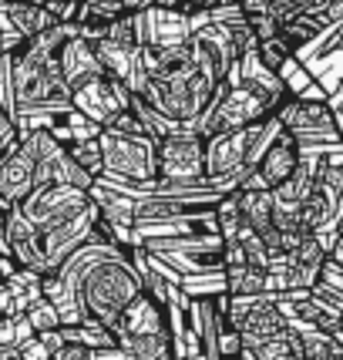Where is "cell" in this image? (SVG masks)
<instances>
[{
    "label": "cell",
    "mask_w": 343,
    "mask_h": 360,
    "mask_svg": "<svg viewBox=\"0 0 343 360\" xmlns=\"http://www.w3.org/2000/svg\"><path fill=\"white\" fill-rule=\"evenodd\" d=\"M141 293V280L135 263L128 259L125 252H115V256H105L101 263H94L88 269V276L81 283V300H84V310L88 316L101 320L105 327H115L118 314L125 310L131 297Z\"/></svg>",
    "instance_id": "6da1fadb"
},
{
    "label": "cell",
    "mask_w": 343,
    "mask_h": 360,
    "mask_svg": "<svg viewBox=\"0 0 343 360\" xmlns=\"http://www.w3.org/2000/svg\"><path fill=\"white\" fill-rule=\"evenodd\" d=\"M280 118L283 131H290L297 139L299 152L303 148H320V152H330V148H340L343 135L340 125H337V111L327 98H299V94H286L283 105L273 111Z\"/></svg>",
    "instance_id": "7a4b0ae2"
},
{
    "label": "cell",
    "mask_w": 343,
    "mask_h": 360,
    "mask_svg": "<svg viewBox=\"0 0 343 360\" xmlns=\"http://www.w3.org/2000/svg\"><path fill=\"white\" fill-rule=\"evenodd\" d=\"M98 145H101V172L111 179H125V182H145L158 175V145L152 135H131V131H118V128H101L98 131Z\"/></svg>",
    "instance_id": "3957f363"
},
{
    "label": "cell",
    "mask_w": 343,
    "mask_h": 360,
    "mask_svg": "<svg viewBox=\"0 0 343 360\" xmlns=\"http://www.w3.org/2000/svg\"><path fill=\"white\" fill-rule=\"evenodd\" d=\"M138 14V41L141 47H175L186 44L192 34L199 31L202 24L212 20L209 7H145L135 11Z\"/></svg>",
    "instance_id": "277c9868"
},
{
    "label": "cell",
    "mask_w": 343,
    "mask_h": 360,
    "mask_svg": "<svg viewBox=\"0 0 343 360\" xmlns=\"http://www.w3.org/2000/svg\"><path fill=\"white\" fill-rule=\"evenodd\" d=\"M141 246L162 256L165 263H172L182 276L186 273H205V269H222V233L165 236V239H148Z\"/></svg>",
    "instance_id": "5b68a950"
},
{
    "label": "cell",
    "mask_w": 343,
    "mask_h": 360,
    "mask_svg": "<svg viewBox=\"0 0 343 360\" xmlns=\"http://www.w3.org/2000/svg\"><path fill=\"white\" fill-rule=\"evenodd\" d=\"M88 202H91L88 188L67 186V182H44V186H34L17 205L24 209V216H27L37 229H47V226H54V222L75 216V212L84 209Z\"/></svg>",
    "instance_id": "8992f818"
},
{
    "label": "cell",
    "mask_w": 343,
    "mask_h": 360,
    "mask_svg": "<svg viewBox=\"0 0 343 360\" xmlns=\"http://www.w3.org/2000/svg\"><path fill=\"white\" fill-rule=\"evenodd\" d=\"M131 88L122 84L118 78H111V75H94V78L81 81L71 88V108H78L81 115H88L91 122L105 128L111 125V118L118 115V111H125L131 105Z\"/></svg>",
    "instance_id": "52a82bcc"
},
{
    "label": "cell",
    "mask_w": 343,
    "mask_h": 360,
    "mask_svg": "<svg viewBox=\"0 0 343 360\" xmlns=\"http://www.w3.org/2000/svg\"><path fill=\"white\" fill-rule=\"evenodd\" d=\"M158 145V175L162 179H179L192 182L205 175L202 162V135L195 128H179L155 141Z\"/></svg>",
    "instance_id": "ba28073f"
},
{
    "label": "cell",
    "mask_w": 343,
    "mask_h": 360,
    "mask_svg": "<svg viewBox=\"0 0 343 360\" xmlns=\"http://www.w3.org/2000/svg\"><path fill=\"white\" fill-rule=\"evenodd\" d=\"M246 148H250V125L216 131L202 139V162L209 179H235L242 186V179L250 175L246 165Z\"/></svg>",
    "instance_id": "9c48e42d"
},
{
    "label": "cell",
    "mask_w": 343,
    "mask_h": 360,
    "mask_svg": "<svg viewBox=\"0 0 343 360\" xmlns=\"http://www.w3.org/2000/svg\"><path fill=\"white\" fill-rule=\"evenodd\" d=\"M94 219H98V205H94V199H91V202L84 205V209H78L75 216H67V219L41 229V252H44L47 269H58L64 259L91 236Z\"/></svg>",
    "instance_id": "30bf717a"
},
{
    "label": "cell",
    "mask_w": 343,
    "mask_h": 360,
    "mask_svg": "<svg viewBox=\"0 0 343 360\" xmlns=\"http://www.w3.org/2000/svg\"><path fill=\"white\" fill-rule=\"evenodd\" d=\"M299 165V145L297 139L290 135V131H276V139L266 145V152L256 158V165L250 169V175L242 179V186L239 188H273L280 186L283 179H290L293 169Z\"/></svg>",
    "instance_id": "8fae6325"
},
{
    "label": "cell",
    "mask_w": 343,
    "mask_h": 360,
    "mask_svg": "<svg viewBox=\"0 0 343 360\" xmlns=\"http://www.w3.org/2000/svg\"><path fill=\"white\" fill-rule=\"evenodd\" d=\"M188 47H192V58H195V68L205 71L209 78L222 81L229 75L233 68L235 54H233V44H229V31L222 20H209L202 24L199 31L188 37Z\"/></svg>",
    "instance_id": "7c38bea8"
},
{
    "label": "cell",
    "mask_w": 343,
    "mask_h": 360,
    "mask_svg": "<svg viewBox=\"0 0 343 360\" xmlns=\"http://www.w3.org/2000/svg\"><path fill=\"white\" fill-rule=\"evenodd\" d=\"M4 239H7V252L17 259V266H27L34 273H51L41 252V229L34 226L20 205H11L4 212Z\"/></svg>",
    "instance_id": "4fadbf2b"
},
{
    "label": "cell",
    "mask_w": 343,
    "mask_h": 360,
    "mask_svg": "<svg viewBox=\"0 0 343 360\" xmlns=\"http://www.w3.org/2000/svg\"><path fill=\"white\" fill-rule=\"evenodd\" d=\"M94 54L101 61V71L118 78L122 84H128L131 91L138 94L145 88V68H141V44H115L108 37L91 41Z\"/></svg>",
    "instance_id": "5bb4252c"
},
{
    "label": "cell",
    "mask_w": 343,
    "mask_h": 360,
    "mask_svg": "<svg viewBox=\"0 0 343 360\" xmlns=\"http://www.w3.org/2000/svg\"><path fill=\"white\" fill-rule=\"evenodd\" d=\"M165 307V323H169V340H172V357L179 360H199L202 357V344H199V333L188 320V297L172 286L169 300L162 303Z\"/></svg>",
    "instance_id": "9a60e30c"
},
{
    "label": "cell",
    "mask_w": 343,
    "mask_h": 360,
    "mask_svg": "<svg viewBox=\"0 0 343 360\" xmlns=\"http://www.w3.org/2000/svg\"><path fill=\"white\" fill-rule=\"evenodd\" d=\"M58 68H61L67 88H75V84H81V81L94 78V75H105V71H101V61H98V54H94V47H91V41H84L78 31L67 34L61 44H58Z\"/></svg>",
    "instance_id": "2e32d148"
},
{
    "label": "cell",
    "mask_w": 343,
    "mask_h": 360,
    "mask_svg": "<svg viewBox=\"0 0 343 360\" xmlns=\"http://www.w3.org/2000/svg\"><path fill=\"white\" fill-rule=\"evenodd\" d=\"M34 188V155L17 141L7 155H0V199L20 202Z\"/></svg>",
    "instance_id": "e0dca14e"
},
{
    "label": "cell",
    "mask_w": 343,
    "mask_h": 360,
    "mask_svg": "<svg viewBox=\"0 0 343 360\" xmlns=\"http://www.w3.org/2000/svg\"><path fill=\"white\" fill-rule=\"evenodd\" d=\"M111 330H115V333H169L165 307L141 290L138 297H131V303L118 314V320H115Z\"/></svg>",
    "instance_id": "ac0fdd59"
},
{
    "label": "cell",
    "mask_w": 343,
    "mask_h": 360,
    "mask_svg": "<svg viewBox=\"0 0 343 360\" xmlns=\"http://www.w3.org/2000/svg\"><path fill=\"white\" fill-rule=\"evenodd\" d=\"M188 320H192V327L199 333L202 357L216 360L219 357V330L226 323V310H222L212 297H188Z\"/></svg>",
    "instance_id": "d6986e66"
},
{
    "label": "cell",
    "mask_w": 343,
    "mask_h": 360,
    "mask_svg": "<svg viewBox=\"0 0 343 360\" xmlns=\"http://www.w3.org/2000/svg\"><path fill=\"white\" fill-rule=\"evenodd\" d=\"M235 199H239V212H242V222L252 226L259 236L273 233V192L269 188H235Z\"/></svg>",
    "instance_id": "ffe728a7"
},
{
    "label": "cell",
    "mask_w": 343,
    "mask_h": 360,
    "mask_svg": "<svg viewBox=\"0 0 343 360\" xmlns=\"http://www.w3.org/2000/svg\"><path fill=\"white\" fill-rule=\"evenodd\" d=\"M115 344L131 360H172L169 333H115Z\"/></svg>",
    "instance_id": "44dd1931"
},
{
    "label": "cell",
    "mask_w": 343,
    "mask_h": 360,
    "mask_svg": "<svg viewBox=\"0 0 343 360\" xmlns=\"http://www.w3.org/2000/svg\"><path fill=\"white\" fill-rule=\"evenodd\" d=\"M4 4H7V14L14 20V27L24 37H34V34H41L58 24V17L51 14L47 4H34V0H4Z\"/></svg>",
    "instance_id": "7402d4cb"
},
{
    "label": "cell",
    "mask_w": 343,
    "mask_h": 360,
    "mask_svg": "<svg viewBox=\"0 0 343 360\" xmlns=\"http://www.w3.org/2000/svg\"><path fill=\"white\" fill-rule=\"evenodd\" d=\"M41 276L44 273H34L27 266H17L11 276H7V290H11V314H24L27 307H31L37 297H44L41 293Z\"/></svg>",
    "instance_id": "603a6c76"
},
{
    "label": "cell",
    "mask_w": 343,
    "mask_h": 360,
    "mask_svg": "<svg viewBox=\"0 0 343 360\" xmlns=\"http://www.w3.org/2000/svg\"><path fill=\"white\" fill-rule=\"evenodd\" d=\"M128 108L135 111V118L141 122V128H145V135H152V139H162V135H169V131H179V128H192V125H182V122H175V118H169L165 111H158L155 105H148L141 94H131V105Z\"/></svg>",
    "instance_id": "cb8c5ba5"
},
{
    "label": "cell",
    "mask_w": 343,
    "mask_h": 360,
    "mask_svg": "<svg viewBox=\"0 0 343 360\" xmlns=\"http://www.w3.org/2000/svg\"><path fill=\"white\" fill-rule=\"evenodd\" d=\"M299 337V350H303V360H323V357H343V340L337 333H327L320 327H310L297 333Z\"/></svg>",
    "instance_id": "d4e9b609"
},
{
    "label": "cell",
    "mask_w": 343,
    "mask_h": 360,
    "mask_svg": "<svg viewBox=\"0 0 343 360\" xmlns=\"http://www.w3.org/2000/svg\"><path fill=\"white\" fill-rule=\"evenodd\" d=\"M226 290H229L233 297L263 293L266 290V269L252 266V263H235V266H226Z\"/></svg>",
    "instance_id": "484cf974"
},
{
    "label": "cell",
    "mask_w": 343,
    "mask_h": 360,
    "mask_svg": "<svg viewBox=\"0 0 343 360\" xmlns=\"http://www.w3.org/2000/svg\"><path fill=\"white\" fill-rule=\"evenodd\" d=\"M179 290L186 297H219V293H229L226 290V266L222 269H205V273H186Z\"/></svg>",
    "instance_id": "4316f807"
},
{
    "label": "cell",
    "mask_w": 343,
    "mask_h": 360,
    "mask_svg": "<svg viewBox=\"0 0 343 360\" xmlns=\"http://www.w3.org/2000/svg\"><path fill=\"white\" fill-rule=\"evenodd\" d=\"M118 14H125V0H81L78 4V24H108Z\"/></svg>",
    "instance_id": "83f0119b"
},
{
    "label": "cell",
    "mask_w": 343,
    "mask_h": 360,
    "mask_svg": "<svg viewBox=\"0 0 343 360\" xmlns=\"http://www.w3.org/2000/svg\"><path fill=\"white\" fill-rule=\"evenodd\" d=\"M67 155L75 158L84 172H91L94 179H98V172H101V145H98V135H94V139L71 141V145H67Z\"/></svg>",
    "instance_id": "f1b7e54d"
},
{
    "label": "cell",
    "mask_w": 343,
    "mask_h": 360,
    "mask_svg": "<svg viewBox=\"0 0 343 360\" xmlns=\"http://www.w3.org/2000/svg\"><path fill=\"white\" fill-rule=\"evenodd\" d=\"M256 54H259V61L266 64V68H280L290 54H293V47H290V41L283 37V34H273V37H266V41H256Z\"/></svg>",
    "instance_id": "f546056e"
},
{
    "label": "cell",
    "mask_w": 343,
    "mask_h": 360,
    "mask_svg": "<svg viewBox=\"0 0 343 360\" xmlns=\"http://www.w3.org/2000/svg\"><path fill=\"white\" fill-rule=\"evenodd\" d=\"M24 314H27V320H31V327L37 330V333H41V330H54V327H61V316H58V310H54V303H51L47 297H37V300L31 303V307L24 310Z\"/></svg>",
    "instance_id": "4dcf8cb0"
},
{
    "label": "cell",
    "mask_w": 343,
    "mask_h": 360,
    "mask_svg": "<svg viewBox=\"0 0 343 360\" xmlns=\"http://www.w3.org/2000/svg\"><path fill=\"white\" fill-rule=\"evenodd\" d=\"M14 51H0V105L14 115Z\"/></svg>",
    "instance_id": "1f68e13d"
},
{
    "label": "cell",
    "mask_w": 343,
    "mask_h": 360,
    "mask_svg": "<svg viewBox=\"0 0 343 360\" xmlns=\"http://www.w3.org/2000/svg\"><path fill=\"white\" fill-rule=\"evenodd\" d=\"M246 20H250V27H252V34H256V41H266V37L280 34V20L269 14V11H263V14H246Z\"/></svg>",
    "instance_id": "d6a6232c"
},
{
    "label": "cell",
    "mask_w": 343,
    "mask_h": 360,
    "mask_svg": "<svg viewBox=\"0 0 343 360\" xmlns=\"http://www.w3.org/2000/svg\"><path fill=\"white\" fill-rule=\"evenodd\" d=\"M239 350H242L239 330L226 320V323H222V330H219V357H239Z\"/></svg>",
    "instance_id": "836d02e7"
},
{
    "label": "cell",
    "mask_w": 343,
    "mask_h": 360,
    "mask_svg": "<svg viewBox=\"0 0 343 360\" xmlns=\"http://www.w3.org/2000/svg\"><path fill=\"white\" fill-rule=\"evenodd\" d=\"M17 122H14V115L0 105V155H7L11 148L17 145Z\"/></svg>",
    "instance_id": "e575fe53"
},
{
    "label": "cell",
    "mask_w": 343,
    "mask_h": 360,
    "mask_svg": "<svg viewBox=\"0 0 343 360\" xmlns=\"http://www.w3.org/2000/svg\"><path fill=\"white\" fill-rule=\"evenodd\" d=\"M17 357L20 360H51V350H47V344L34 333L31 340H24V344L17 347Z\"/></svg>",
    "instance_id": "d590c367"
},
{
    "label": "cell",
    "mask_w": 343,
    "mask_h": 360,
    "mask_svg": "<svg viewBox=\"0 0 343 360\" xmlns=\"http://www.w3.org/2000/svg\"><path fill=\"white\" fill-rule=\"evenodd\" d=\"M51 360H91V347L78 344V340H64V344L51 354Z\"/></svg>",
    "instance_id": "8d00e7d4"
},
{
    "label": "cell",
    "mask_w": 343,
    "mask_h": 360,
    "mask_svg": "<svg viewBox=\"0 0 343 360\" xmlns=\"http://www.w3.org/2000/svg\"><path fill=\"white\" fill-rule=\"evenodd\" d=\"M37 337H41V340H44V344H47V350H51V354H54V350H58V347L64 344V337H61V327H54V330H41Z\"/></svg>",
    "instance_id": "74e56055"
},
{
    "label": "cell",
    "mask_w": 343,
    "mask_h": 360,
    "mask_svg": "<svg viewBox=\"0 0 343 360\" xmlns=\"http://www.w3.org/2000/svg\"><path fill=\"white\" fill-rule=\"evenodd\" d=\"M235 4L242 7V14H263V11H269L273 0H235Z\"/></svg>",
    "instance_id": "f35d334b"
},
{
    "label": "cell",
    "mask_w": 343,
    "mask_h": 360,
    "mask_svg": "<svg viewBox=\"0 0 343 360\" xmlns=\"http://www.w3.org/2000/svg\"><path fill=\"white\" fill-rule=\"evenodd\" d=\"M11 314V290H7V283L0 280V316Z\"/></svg>",
    "instance_id": "ab89813d"
},
{
    "label": "cell",
    "mask_w": 343,
    "mask_h": 360,
    "mask_svg": "<svg viewBox=\"0 0 343 360\" xmlns=\"http://www.w3.org/2000/svg\"><path fill=\"white\" fill-rule=\"evenodd\" d=\"M327 256H333V259L343 266V236H337V243H333V250H330Z\"/></svg>",
    "instance_id": "60d3db41"
},
{
    "label": "cell",
    "mask_w": 343,
    "mask_h": 360,
    "mask_svg": "<svg viewBox=\"0 0 343 360\" xmlns=\"http://www.w3.org/2000/svg\"><path fill=\"white\" fill-rule=\"evenodd\" d=\"M0 360H20L14 347H0Z\"/></svg>",
    "instance_id": "b9f144b4"
},
{
    "label": "cell",
    "mask_w": 343,
    "mask_h": 360,
    "mask_svg": "<svg viewBox=\"0 0 343 360\" xmlns=\"http://www.w3.org/2000/svg\"><path fill=\"white\" fill-rule=\"evenodd\" d=\"M78 4H81V0H78Z\"/></svg>",
    "instance_id": "7bdbcfd3"
}]
</instances>
